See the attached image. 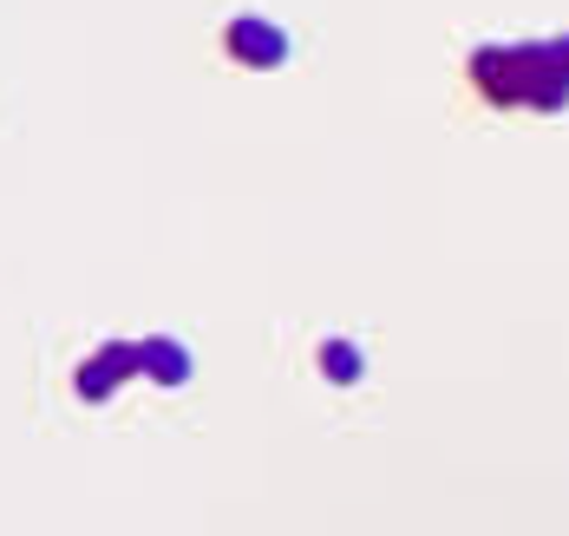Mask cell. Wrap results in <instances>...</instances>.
Wrapping results in <instances>:
<instances>
[{
    "label": "cell",
    "mask_w": 569,
    "mask_h": 536,
    "mask_svg": "<svg viewBox=\"0 0 569 536\" xmlns=\"http://www.w3.org/2000/svg\"><path fill=\"white\" fill-rule=\"evenodd\" d=\"M543 53H550V65H557V79L569 85V33H557V40H543Z\"/></svg>",
    "instance_id": "obj_6"
},
{
    "label": "cell",
    "mask_w": 569,
    "mask_h": 536,
    "mask_svg": "<svg viewBox=\"0 0 569 536\" xmlns=\"http://www.w3.org/2000/svg\"><path fill=\"white\" fill-rule=\"evenodd\" d=\"M321 373H328L335 386H353V380H360V347L341 341V334H335V341H321Z\"/></svg>",
    "instance_id": "obj_5"
},
{
    "label": "cell",
    "mask_w": 569,
    "mask_h": 536,
    "mask_svg": "<svg viewBox=\"0 0 569 536\" xmlns=\"http://www.w3.org/2000/svg\"><path fill=\"white\" fill-rule=\"evenodd\" d=\"M465 79H471L491 105H511V112L517 105H530V112H563L569 105V85L557 79L543 40H537V47H485V53H471Z\"/></svg>",
    "instance_id": "obj_1"
},
{
    "label": "cell",
    "mask_w": 569,
    "mask_h": 536,
    "mask_svg": "<svg viewBox=\"0 0 569 536\" xmlns=\"http://www.w3.org/2000/svg\"><path fill=\"white\" fill-rule=\"evenodd\" d=\"M131 373H138V341H112V347H99V354L79 366V400H92V406L112 400Z\"/></svg>",
    "instance_id": "obj_3"
},
{
    "label": "cell",
    "mask_w": 569,
    "mask_h": 536,
    "mask_svg": "<svg viewBox=\"0 0 569 536\" xmlns=\"http://www.w3.org/2000/svg\"><path fill=\"white\" fill-rule=\"evenodd\" d=\"M223 47L236 65H256V72H269V65L288 60V33L276 20H262V13H236L223 27Z\"/></svg>",
    "instance_id": "obj_2"
},
{
    "label": "cell",
    "mask_w": 569,
    "mask_h": 536,
    "mask_svg": "<svg viewBox=\"0 0 569 536\" xmlns=\"http://www.w3.org/2000/svg\"><path fill=\"white\" fill-rule=\"evenodd\" d=\"M138 373L158 380V386H183L190 380V347L171 341V334H151V341H138Z\"/></svg>",
    "instance_id": "obj_4"
}]
</instances>
